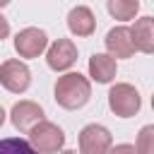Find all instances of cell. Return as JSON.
Returning a JSON list of instances; mask_svg holds the SVG:
<instances>
[{
  "instance_id": "1",
  "label": "cell",
  "mask_w": 154,
  "mask_h": 154,
  "mask_svg": "<svg viewBox=\"0 0 154 154\" xmlns=\"http://www.w3.org/2000/svg\"><path fill=\"white\" fill-rule=\"evenodd\" d=\"M53 96L55 103L63 106L65 111H77L87 106V101L91 99V82L82 72H65L55 79Z\"/></svg>"
},
{
  "instance_id": "2",
  "label": "cell",
  "mask_w": 154,
  "mask_h": 154,
  "mask_svg": "<svg viewBox=\"0 0 154 154\" xmlns=\"http://www.w3.org/2000/svg\"><path fill=\"white\" fill-rule=\"evenodd\" d=\"M26 135H29V144H31L38 154H58V152H63L65 132H63L60 125H55V123H51V120L36 123Z\"/></svg>"
},
{
  "instance_id": "3",
  "label": "cell",
  "mask_w": 154,
  "mask_h": 154,
  "mask_svg": "<svg viewBox=\"0 0 154 154\" xmlns=\"http://www.w3.org/2000/svg\"><path fill=\"white\" fill-rule=\"evenodd\" d=\"M108 108L118 118H132L142 108V96L132 84L118 82V84H113L108 89Z\"/></svg>"
},
{
  "instance_id": "4",
  "label": "cell",
  "mask_w": 154,
  "mask_h": 154,
  "mask_svg": "<svg viewBox=\"0 0 154 154\" xmlns=\"http://www.w3.org/2000/svg\"><path fill=\"white\" fill-rule=\"evenodd\" d=\"M79 154H108L113 147V135L101 123H89L79 130Z\"/></svg>"
},
{
  "instance_id": "5",
  "label": "cell",
  "mask_w": 154,
  "mask_h": 154,
  "mask_svg": "<svg viewBox=\"0 0 154 154\" xmlns=\"http://www.w3.org/2000/svg\"><path fill=\"white\" fill-rule=\"evenodd\" d=\"M0 84L12 94H24L31 84V70L24 60L10 58L0 63Z\"/></svg>"
},
{
  "instance_id": "6",
  "label": "cell",
  "mask_w": 154,
  "mask_h": 154,
  "mask_svg": "<svg viewBox=\"0 0 154 154\" xmlns=\"http://www.w3.org/2000/svg\"><path fill=\"white\" fill-rule=\"evenodd\" d=\"M48 48V34L38 26H26L14 36V51L19 58H38L43 51Z\"/></svg>"
},
{
  "instance_id": "7",
  "label": "cell",
  "mask_w": 154,
  "mask_h": 154,
  "mask_svg": "<svg viewBox=\"0 0 154 154\" xmlns=\"http://www.w3.org/2000/svg\"><path fill=\"white\" fill-rule=\"evenodd\" d=\"M46 63L53 72H67L77 63V46L72 38H55L46 48Z\"/></svg>"
},
{
  "instance_id": "8",
  "label": "cell",
  "mask_w": 154,
  "mask_h": 154,
  "mask_svg": "<svg viewBox=\"0 0 154 154\" xmlns=\"http://www.w3.org/2000/svg\"><path fill=\"white\" fill-rule=\"evenodd\" d=\"M41 120H46L43 108H41L36 101H29V99L17 101V103L12 106V111H10V123H12L19 132H29V130H31L36 123H41Z\"/></svg>"
},
{
  "instance_id": "9",
  "label": "cell",
  "mask_w": 154,
  "mask_h": 154,
  "mask_svg": "<svg viewBox=\"0 0 154 154\" xmlns=\"http://www.w3.org/2000/svg\"><path fill=\"white\" fill-rule=\"evenodd\" d=\"M103 43H106V53H108L113 60H118V58H132V55H135V46H132V38H130V29L123 26V24L108 29Z\"/></svg>"
},
{
  "instance_id": "10",
  "label": "cell",
  "mask_w": 154,
  "mask_h": 154,
  "mask_svg": "<svg viewBox=\"0 0 154 154\" xmlns=\"http://www.w3.org/2000/svg\"><path fill=\"white\" fill-rule=\"evenodd\" d=\"M67 29L70 34L79 36V38H87L96 31V17L91 12V7L87 5H75L70 12H67Z\"/></svg>"
},
{
  "instance_id": "11",
  "label": "cell",
  "mask_w": 154,
  "mask_h": 154,
  "mask_svg": "<svg viewBox=\"0 0 154 154\" xmlns=\"http://www.w3.org/2000/svg\"><path fill=\"white\" fill-rule=\"evenodd\" d=\"M128 29H130V38H132L135 51L147 53V55L154 53V17L144 14V17L135 19V24Z\"/></svg>"
},
{
  "instance_id": "12",
  "label": "cell",
  "mask_w": 154,
  "mask_h": 154,
  "mask_svg": "<svg viewBox=\"0 0 154 154\" xmlns=\"http://www.w3.org/2000/svg\"><path fill=\"white\" fill-rule=\"evenodd\" d=\"M118 72V63L108 55V53H94L89 58V77L99 84H108L116 79Z\"/></svg>"
},
{
  "instance_id": "13",
  "label": "cell",
  "mask_w": 154,
  "mask_h": 154,
  "mask_svg": "<svg viewBox=\"0 0 154 154\" xmlns=\"http://www.w3.org/2000/svg\"><path fill=\"white\" fill-rule=\"evenodd\" d=\"M106 10L113 19H120V22H128V19H135L137 12H140V2L137 0H108L106 2Z\"/></svg>"
},
{
  "instance_id": "14",
  "label": "cell",
  "mask_w": 154,
  "mask_h": 154,
  "mask_svg": "<svg viewBox=\"0 0 154 154\" xmlns=\"http://www.w3.org/2000/svg\"><path fill=\"white\" fill-rule=\"evenodd\" d=\"M0 154H38V152L24 137H5L0 140Z\"/></svg>"
},
{
  "instance_id": "15",
  "label": "cell",
  "mask_w": 154,
  "mask_h": 154,
  "mask_svg": "<svg viewBox=\"0 0 154 154\" xmlns=\"http://www.w3.org/2000/svg\"><path fill=\"white\" fill-rule=\"evenodd\" d=\"M132 147L135 154H154V125H144L137 132V142Z\"/></svg>"
},
{
  "instance_id": "16",
  "label": "cell",
  "mask_w": 154,
  "mask_h": 154,
  "mask_svg": "<svg viewBox=\"0 0 154 154\" xmlns=\"http://www.w3.org/2000/svg\"><path fill=\"white\" fill-rule=\"evenodd\" d=\"M108 154H135V147H132V144H128V142H123V144L111 147V149H108Z\"/></svg>"
},
{
  "instance_id": "17",
  "label": "cell",
  "mask_w": 154,
  "mask_h": 154,
  "mask_svg": "<svg viewBox=\"0 0 154 154\" xmlns=\"http://www.w3.org/2000/svg\"><path fill=\"white\" fill-rule=\"evenodd\" d=\"M7 36H10V22L0 14V41H2V38H7Z\"/></svg>"
},
{
  "instance_id": "18",
  "label": "cell",
  "mask_w": 154,
  "mask_h": 154,
  "mask_svg": "<svg viewBox=\"0 0 154 154\" xmlns=\"http://www.w3.org/2000/svg\"><path fill=\"white\" fill-rule=\"evenodd\" d=\"M5 116H7V113H5V108H2V106H0V128H2V125H5Z\"/></svg>"
},
{
  "instance_id": "19",
  "label": "cell",
  "mask_w": 154,
  "mask_h": 154,
  "mask_svg": "<svg viewBox=\"0 0 154 154\" xmlns=\"http://www.w3.org/2000/svg\"><path fill=\"white\" fill-rule=\"evenodd\" d=\"M58 154H79L77 149H63V152H58Z\"/></svg>"
},
{
  "instance_id": "20",
  "label": "cell",
  "mask_w": 154,
  "mask_h": 154,
  "mask_svg": "<svg viewBox=\"0 0 154 154\" xmlns=\"http://www.w3.org/2000/svg\"><path fill=\"white\" fill-rule=\"evenodd\" d=\"M7 5H10L7 0H0V10H2V7H7Z\"/></svg>"
}]
</instances>
